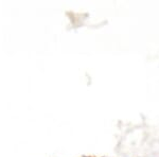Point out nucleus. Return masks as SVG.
Returning a JSON list of instances; mask_svg holds the SVG:
<instances>
[{
  "label": "nucleus",
  "instance_id": "f257e3e1",
  "mask_svg": "<svg viewBox=\"0 0 159 157\" xmlns=\"http://www.w3.org/2000/svg\"><path fill=\"white\" fill-rule=\"evenodd\" d=\"M85 157H89V156H85Z\"/></svg>",
  "mask_w": 159,
  "mask_h": 157
},
{
  "label": "nucleus",
  "instance_id": "f03ea898",
  "mask_svg": "<svg viewBox=\"0 0 159 157\" xmlns=\"http://www.w3.org/2000/svg\"><path fill=\"white\" fill-rule=\"evenodd\" d=\"M138 157H140V156H138Z\"/></svg>",
  "mask_w": 159,
  "mask_h": 157
}]
</instances>
